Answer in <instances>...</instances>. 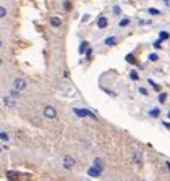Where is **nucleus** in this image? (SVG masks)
I'll list each match as a JSON object with an SVG mask.
<instances>
[{
    "mask_svg": "<svg viewBox=\"0 0 170 181\" xmlns=\"http://www.w3.org/2000/svg\"><path fill=\"white\" fill-rule=\"evenodd\" d=\"M5 16H7V8L0 5V18H5Z\"/></svg>",
    "mask_w": 170,
    "mask_h": 181,
    "instance_id": "11",
    "label": "nucleus"
},
{
    "mask_svg": "<svg viewBox=\"0 0 170 181\" xmlns=\"http://www.w3.org/2000/svg\"><path fill=\"white\" fill-rule=\"evenodd\" d=\"M167 168H168V171H170V162H167Z\"/></svg>",
    "mask_w": 170,
    "mask_h": 181,
    "instance_id": "26",
    "label": "nucleus"
},
{
    "mask_svg": "<svg viewBox=\"0 0 170 181\" xmlns=\"http://www.w3.org/2000/svg\"><path fill=\"white\" fill-rule=\"evenodd\" d=\"M168 118H170V112H168Z\"/></svg>",
    "mask_w": 170,
    "mask_h": 181,
    "instance_id": "27",
    "label": "nucleus"
},
{
    "mask_svg": "<svg viewBox=\"0 0 170 181\" xmlns=\"http://www.w3.org/2000/svg\"><path fill=\"white\" fill-rule=\"evenodd\" d=\"M151 115H152V117H157V115H159V110H157V108H154V110H151Z\"/></svg>",
    "mask_w": 170,
    "mask_h": 181,
    "instance_id": "21",
    "label": "nucleus"
},
{
    "mask_svg": "<svg viewBox=\"0 0 170 181\" xmlns=\"http://www.w3.org/2000/svg\"><path fill=\"white\" fill-rule=\"evenodd\" d=\"M139 92L143 94V96H147V91H146L144 88H139Z\"/></svg>",
    "mask_w": 170,
    "mask_h": 181,
    "instance_id": "24",
    "label": "nucleus"
},
{
    "mask_svg": "<svg viewBox=\"0 0 170 181\" xmlns=\"http://www.w3.org/2000/svg\"><path fill=\"white\" fill-rule=\"evenodd\" d=\"M0 47H2V42H0Z\"/></svg>",
    "mask_w": 170,
    "mask_h": 181,
    "instance_id": "28",
    "label": "nucleus"
},
{
    "mask_svg": "<svg viewBox=\"0 0 170 181\" xmlns=\"http://www.w3.org/2000/svg\"><path fill=\"white\" fill-rule=\"evenodd\" d=\"M141 181H144V179H141Z\"/></svg>",
    "mask_w": 170,
    "mask_h": 181,
    "instance_id": "30",
    "label": "nucleus"
},
{
    "mask_svg": "<svg viewBox=\"0 0 170 181\" xmlns=\"http://www.w3.org/2000/svg\"><path fill=\"white\" fill-rule=\"evenodd\" d=\"M86 47H88V44H86V42H83L81 47H80V50H81V52H84V49H86Z\"/></svg>",
    "mask_w": 170,
    "mask_h": 181,
    "instance_id": "23",
    "label": "nucleus"
},
{
    "mask_svg": "<svg viewBox=\"0 0 170 181\" xmlns=\"http://www.w3.org/2000/svg\"><path fill=\"white\" fill-rule=\"evenodd\" d=\"M3 102H5L7 105H10V107H15V102H13V100H11L10 97H5V99H3Z\"/></svg>",
    "mask_w": 170,
    "mask_h": 181,
    "instance_id": "10",
    "label": "nucleus"
},
{
    "mask_svg": "<svg viewBox=\"0 0 170 181\" xmlns=\"http://www.w3.org/2000/svg\"><path fill=\"white\" fill-rule=\"evenodd\" d=\"M164 126H167V128L170 129V123H164Z\"/></svg>",
    "mask_w": 170,
    "mask_h": 181,
    "instance_id": "25",
    "label": "nucleus"
},
{
    "mask_svg": "<svg viewBox=\"0 0 170 181\" xmlns=\"http://www.w3.org/2000/svg\"><path fill=\"white\" fill-rule=\"evenodd\" d=\"M0 65H2V60H0Z\"/></svg>",
    "mask_w": 170,
    "mask_h": 181,
    "instance_id": "29",
    "label": "nucleus"
},
{
    "mask_svg": "<svg viewBox=\"0 0 170 181\" xmlns=\"http://www.w3.org/2000/svg\"><path fill=\"white\" fill-rule=\"evenodd\" d=\"M63 166H65L67 170H72L75 166V158L70 157V155H65V158H63Z\"/></svg>",
    "mask_w": 170,
    "mask_h": 181,
    "instance_id": "2",
    "label": "nucleus"
},
{
    "mask_svg": "<svg viewBox=\"0 0 170 181\" xmlns=\"http://www.w3.org/2000/svg\"><path fill=\"white\" fill-rule=\"evenodd\" d=\"M44 117L49 118V120H55L57 118V110L52 105H46L44 107Z\"/></svg>",
    "mask_w": 170,
    "mask_h": 181,
    "instance_id": "1",
    "label": "nucleus"
},
{
    "mask_svg": "<svg viewBox=\"0 0 170 181\" xmlns=\"http://www.w3.org/2000/svg\"><path fill=\"white\" fill-rule=\"evenodd\" d=\"M160 39H162V41L168 39V32H165V31H164V32H160Z\"/></svg>",
    "mask_w": 170,
    "mask_h": 181,
    "instance_id": "15",
    "label": "nucleus"
},
{
    "mask_svg": "<svg viewBox=\"0 0 170 181\" xmlns=\"http://www.w3.org/2000/svg\"><path fill=\"white\" fill-rule=\"evenodd\" d=\"M126 62H130V63H134V58H133V55H126Z\"/></svg>",
    "mask_w": 170,
    "mask_h": 181,
    "instance_id": "20",
    "label": "nucleus"
},
{
    "mask_svg": "<svg viewBox=\"0 0 170 181\" xmlns=\"http://www.w3.org/2000/svg\"><path fill=\"white\" fill-rule=\"evenodd\" d=\"M7 178H8L10 181H18L20 179V173H16V171H7Z\"/></svg>",
    "mask_w": 170,
    "mask_h": 181,
    "instance_id": "6",
    "label": "nucleus"
},
{
    "mask_svg": "<svg viewBox=\"0 0 170 181\" xmlns=\"http://www.w3.org/2000/svg\"><path fill=\"white\" fill-rule=\"evenodd\" d=\"M75 112H76V115H81V117H91L93 120H97L96 115H94V113H91L89 110H80V108H76Z\"/></svg>",
    "mask_w": 170,
    "mask_h": 181,
    "instance_id": "4",
    "label": "nucleus"
},
{
    "mask_svg": "<svg viewBox=\"0 0 170 181\" xmlns=\"http://www.w3.org/2000/svg\"><path fill=\"white\" fill-rule=\"evenodd\" d=\"M115 42H117V37H107L105 39V44L107 45H115Z\"/></svg>",
    "mask_w": 170,
    "mask_h": 181,
    "instance_id": "8",
    "label": "nucleus"
},
{
    "mask_svg": "<svg viewBox=\"0 0 170 181\" xmlns=\"http://www.w3.org/2000/svg\"><path fill=\"white\" fill-rule=\"evenodd\" d=\"M149 13H151V15H159V10H155V8H149Z\"/></svg>",
    "mask_w": 170,
    "mask_h": 181,
    "instance_id": "19",
    "label": "nucleus"
},
{
    "mask_svg": "<svg viewBox=\"0 0 170 181\" xmlns=\"http://www.w3.org/2000/svg\"><path fill=\"white\" fill-rule=\"evenodd\" d=\"M130 78L133 79V81H138V79H139V76H138L136 71H131V73H130Z\"/></svg>",
    "mask_w": 170,
    "mask_h": 181,
    "instance_id": "12",
    "label": "nucleus"
},
{
    "mask_svg": "<svg viewBox=\"0 0 170 181\" xmlns=\"http://www.w3.org/2000/svg\"><path fill=\"white\" fill-rule=\"evenodd\" d=\"M0 139H3V141H8V134H5V133H0Z\"/></svg>",
    "mask_w": 170,
    "mask_h": 181,
    "instance_id": "18",
    "label": "nucleus"
},
{
    "mask_svg": "<svg viewBox=\"0 0 170 181\" xmlns=\"http://www.w3.org/2000/svg\"><path fill=\"white\" fill-rule=\"evenodd\" d=\"M50 26L60 28V26H62V19H60L59 16H52V18H50Z\"/></svg>",
    "mask_w": 170,
    "mask_h": 181,
    "instance_id": "7",
    "label": "nucleus"
},
{
    "mask_svg": "<svg viewBox=\"0 0 170 181\" xmlns=\"http://www.w3.org/2000/svg\"><path fill=\"white\" fill-rule=\"evenodd\" d=\"M165 99H167V94H159V102H165Z\"/></svg>",
    "mask_w": 170,
    "mask_h": 181,
    "instance_id": "13",
    "label": "nucleus"
},
{
    "mask_svg": "<svg viewBox=\"0 0 170 181\" xmlns=\"http://www.w3.org/2000/svg\"><path fill=\"white\" fill-rule=\"evenodd\" d=\"M149 84L152 86V88H154V89H157V91H159V86H157V84H155L154 81H151V79H149Z\"/></svg>",
    "mask_w": 170,
    "mask_h": 181,
    "instance_id": "22",
    "label": "nucleus"
},
{
    "mask_svg": "<svg viewBox=\"0 0 170 181\" xmlns=\"http://www.w3.org/2000/svg\"><path fill=\"white\" fill-rule=\"evenodd\" d=\"M128 23H130V19H126V18H125V19L120 21V26H122V28H123V26H128Z\"/></svg>",
    "mask_w": 170,
    "mask_h": 181,
    "instance_id": "14",
    "label": "nucleus"
},
{
    "mask_svg": "<svg viewBox=\"0 0 170 181\" xmlns=\"http://www.w3.org/2000/svg\"><path fill=\"white\" fill-rule=\"evenodd\" d=\"M141 154H134V157H133V160L134 162H138V163H141V157H139Z\"/></svg>",
    "mask_w": 170,
    "mask_h": 181,
    "instance_id": "16",
    "label": "nucleus"
},
{
    "mask_svg": "<svg viewBox=\"0 0 170 181\" xmlns=\"http://www.w3.org/2000/svg\"><path fill=\"white\" fill-rule=\"evenodd\" d=\"M157 58H159V57L155 55V54H151V55H149V60H151V62H155Z\"/></svg>",
    "mask_w": 170,
    "mask_h": 181,
    "instance_id": "17",
    "label": "nucleus"
},
{
    "mask_svg": "<svg viewBox=\"0 0 170 181\" xmlns=\"http://www.w3.org/2000/svg\"><path fill=\"white\" fill-rule=\"evenodd\" d=\"M107 24H109V21H107V18H105V16H101V18L97 19V26L101 28V29H105Z\"/></svg>",
    "mask_w": 170,
    "mask_h": 181,
    "instance_id": "5",
    "label": "nucleus"
},
{
    "mask_svg": "<svg viewBox=\"0 0 170 181\" xmlns=\"http://www.w3.org/2000/svg\"><path fill=\"white\" fill-rule=\"evenodd\" d=\"M13 86H15V89L23 91V89L26 88V81H24L23 78H16V79H15V83H13Z\"/></svg>",
    "mask_w": 170,
    "mask_h": 181,
    "instance_id": "3",
    "label": "nucleus"
},
{
    "mask_svg": "<svg viewBox=\"0 0 170 181\" xmlns=\"http://www.w3.org/2000/svg\"><path fill=\"white\" fill-rule=\"evenodd\" d=\"M63 8H65L67 11H70L72 10V2H70V0H65V2H63Z\"/></svg>",
    "mask_w": 170,
    "mask_h": 181,
    "instance_id": "9",
    "label": "nucleus"
}]
</instances>
